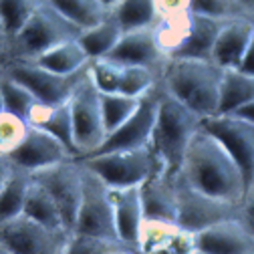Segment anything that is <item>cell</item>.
I'll return each instance as SVG.
<instances>
[{
  "label": "cell",
  "mask_w": 254,
  "mask_h": 254,
  "mask_svg": "<svg viewBox=\"0 0 254 254\" xmlns=\"http://www.w3.org/2000/svg\"><path fill=\"white\" fill-rule=\"evenodd\" d=\"M176 178L204 194L234 204H242L246 196V180L234 157L202 127L190 141L182 170Z\"/></svg>",
  "instance_id": "1"
},
{
  "label": "cell",
  "mask_w": 254,
  "mask_h": 254,
  "mask_svg": "<svg viewBox=\"0 0 254 254\" xmlns=\"http://www.w3.org/2000/svg\"><path fill=\"white\" fill-rule=\"evenodd\" d=\"M157 97H160V107H157L149 149L155 157L157 170L176 178L182 170L190 141L202 127V117L178 101L160 83H157Z\"/></svg>",
  "instance_id": "2"
},
{
  "label": "cell",
  "mask_w": 254,
  "mask_h": 254,
  "mask_svg": "<svg viewBox=\"0 0 254 254\" xmlns=\"http://www.w3.org/2000/svg\"><path fill=\"white\" fill-rule=\"evenodd\" d=\"M160 85L202 119L218 113L222 69L214 61L170 57L162 69Z\"/></svg>",
  "instance_id": "3"
},
{
  "label": "cell",
  "mask_w": 254,
  "mask_h": 254,
  "mask_svg": "<svg viewBox=\"0 0 254 254\" xmlns=\"http://www.w3.org/2000/svg\"><path fill=\"white\" fill-rule=\"evenodd\" d=\"M81 35V28L73 24L65 14H61L49 0L37 6V10L30 14L24 26L8 41L4 61L8 59H37L41 53L77 39Z\"/></svg>",
  "instance_id": "4"
},
{
  "label": "cell",
  "mask_w": 254,
  "mask_h": 254,
  "mask_svg": "<svg viewBox=\"0 0 254 254\" xmlns=\"http://www.w3.org/2000/svg\"><path fill=\"white\" fill-rule=\"evenodd\" d=\"M71 230L53 228L20 212L0 220V240L10 254H65Z\"/></svg>",
  "instance_id": "5"
},
{
  "label": "cell",
  "mask_w": 254,
  "mask_h": 254,
  "mask_svg": "<svg viewBox=\"0 0 254 254\" xmlns=\"http://www.w3.org/2000/svg\"><path fill=\"white\" fill-rule=\"evenodd\" d=\"M81 162L97 174L109 188H127V186H141L155 170V157L149 149H117L105 153H93L81 157Z\"/></svg>",
  "instance_id": "6"
},
{
  "label": "cell",
  "mask_w": 254,
  "mask_h": 254,
  "mask_svg": "<svg viewBox=\"0 0 254 254\" xmlns=\"http://www.w3.org/2000/svg\"><path fill=\"white\" fill-rule=\"evenodd\" d=\"M91 65V63H89ZM73 127H75V143L79 149V160L97 151V147L107 137L103 115H101V91L95 85L89 69L81 77L69 99Z\"/></svg>",
  "instance_id": "7"
},
{
  "label": "cell",
  "mask_w": 254,
  "mask_h": 254,
  "mask_svg": "<svg viewBox=\"0 0 254 254\" xmlns=\"http://www.w3.org/2000/svg\"><path fill=\"white\" fill-rule=\"evenodd\" d=\"M176 188H178V218H176V222L188 232L196 234L208 226L218 224L222 220L240 216V204L204 194L200 190L184 184L180 178H176Z\"/></svg>",
  "instance_id": "8"
},
{
  "label": "cell",
  "mask_w": 254,
  "mask_h": 254,
  "mask_svg": "<svg viewBox=\"0 0 254 254\" xmlns=\"http://www.w3.org/2000/svg\"><path fill=\"white\" fill-rule=\"evenodd\" d=\"M4 69L10 77L20 81L33 91L37 97L47 105H63L71 99L75 87L79 85L81 77L85 75L83 69L73 75H61L55 71H49L41 67L39 63L28 61V59H8L4 61Z\"/></svg>",
  "instance_id": "9"
},
{
  "label": "cell",
  "mask_w": 254,
  "mask_h": 254,
  "mask_svg": "<svg viewBox=\"0 0 254 254\" xmlns=\"http://www.w3.org/2000/svg\"><path fill=\"white\" fill-rule=\"evenodd\" d=\"M81 162V160H79ZM83 164V162H81ZM77 232H89L109 238H119L115 230V216L109 186L83 164V196L77 212Z\"/></svg>",
  "instance_id": "10"
},
{
  "label": "cell",
  "mask_w": 254,
  "mask_h": 254,
  "mask_svg": "<svg viewBox=\"0 0 254 254\" xmlns=\"http://www.w3.org/2000/svg\"><path fill=\"white\" fill-rule=\"evenodd\" d=\"M202 129L214 135L244 174L246 190L254 182V123L232 113H216L202 119Z\"/></svg>",
  "instance_id": "11"
},
{
  "label": "cell",
  "mask_w": 254,
  "mask_h": 254,
  "mask_svg": "<svg viewBox=\"0 0 254 254\" xmlns=\"http://www.w3.org/2000/svg\"><path fill=\"white\" fill-rule=\"evenodd\" d=\"M33 176L51 192L67 228L73 230L83 196V164L77 157H73V160H65L39 172H33Z\"/></svg>",
  "instance_id": "12"
},
{
  "label": "cell",
  "mask_w": 254,
  "mask_h": 254,
  "mask_svg": "<svg viewBox=\"0 0 254 254\" xmlns=\"http://www.w3.org/2000/svg\"><path fill=\"white\" fill-rule=\"evenodd\" d=\"M157 107H160V97H157V85H155L153 91H149L147 95L141 97V103L135 109V113L123 125H119L115 131H111L103 139V143L97 147V151H93V153H105V151H117V149H137V147L149 145L155 117H157Z\"/></svg>",
  "instance_id": "13"
},
{
  "label": "cell",
  "mask_w": 254,
  "mask_h": 254,
  "mask_svg": "<svg viewBox=\"0 0 254 254\" xmlns=\"http://www.w3.org/2000/svg\"><path fill=\"white\" fill-rule=\"evenodd\" d=\"M111 61L119 63V65H141L157 73V77L162 75V69L166 65V61L170 59L160 43H157L153 28L149 26H139V28H129L123 30L121 39L113 47V51L107 55Z\"/></svg>",
  "instance_id": "14"
},
{
  "label": "cell",
  "mask_w": 254,
  "mask_h": 254,
  "mask_svg": "<svg viewBox=\"0 0 254 254\" xmlns=\"http://www.w3.org/2000/svg\"><path fill=\"white\" fill-rule=\"evenodd\" d=\"M14 166H20L28 172H39L43 168L55 166L59 162L65 160H73L71 149L63 143L61 139H57L53 133H49L43 127L30 125L28 133L24 137V141L8 155ZM79 160V157H77Z\"/></svg>",
  "instance_id": "15"
},
{
  "label": "cell",
  "mask_w": 254,
  "mask_h": 254,
  "mask_svg": "<svg viewBox=\"0 0 254 254\" xmlns=\"http://www.w3.org/2000/svg\"><path fill=\"white\" fill-rule=\"evenodd\" d=\"M139 254H196V234L182 228L178 222L143 218L139 238Z\"/></svg>",
  "instance_id": "16"
},
{
  "label": "cell",
  "mask_w": 254,
  "mask_h": 254,
  "mask_svg": "<svg viewBox=\"0 0 254 254\" xmlns=\"http://www.w3.org/2000/svg\"><path fill=\"white\" fill-rule=\"evenodd\" d=\"M196 254H254V234L242 218H228L196 232Z\"/></svg>",
  "instance_id": "17"
},
{
  "label": "cell",
  "mask_w": 254,
  "mask_h": 254,
  "mask_svg": "<svg viewBox=\"0 0 254 254\" xmlns=\"http://www.w3.org/2000/svg\"><path fill=\"white\" fill-rule=\"evenodd\" d=\"M254 35V16L242 14L222 24L212 49V61L220 69H238Z\"/></svg>",
  "instance_id": "18"
},
{
  "label": "cell",
  "mask_w": 254,
  "mask_h": 254,
  "mask_svg": "<svg viewBox=\"0 0 254 254\" xmlns=\"http://www.w3.org/2000/svg\"><path fill=\"white\" fill-rule=\"evenodd\" d=\"M113 216H115V230L119 240L129 244L137 250L139 228L143 222V202H141V188L127 186V188H109ZM139 254V252H137Z\"/></svg>",
  "instance_id": "19"
},
{
  "label": "cell",
  "mask_w": 254,
  "mask_h": 254,
  "mask_svg": "<svg viewBox=\"0 0 254 254\" xmlns=\"http://www.w3.org/2000/svg\"><path fill=\"white\" fill-rule=\"evenodd\" d=\"M139 188H141V202H143L145 218L176 222V218H178L176 178L166 176L160 170H155Z\"/></svg>",
  "instance_id": "20"
},
{
  "label": "cell",
  "mask_w": 254,
  "mask_h": 254,
  "mask_svg": "<svg viewBox=\"0 0 254 254\" xmlns=\"http://www.w3.org/2000/svg\"><path fill=\"white\" fill-rule=\"evenodd\" d=\"M224 20L198 14L192 10V26L182 47L172 57H186V59H208L212 61V49L216 43V37L220 33Z\"/></svg>",
  "instance_id": "21"
},
{
  "label": "cell",
  "mask_w": 254,
  "mask_h": 254,
  "mask_svg": "<svg viewBox=\"0 0 254 254\" xmlns=\"http://www.w3.org/2000/svg\"><path fill=\"white\" fill-rule=\"evenodd\" d=\"M30 61L39 63L41 67H45L49 71H55L61 75H73V73H79L89 67L91 57L87 55V51L83 49V45L79 43V37H77V39L65 41V43L41 53L37 59H30Z\"/></svg>",
  "instance_id": "22"
},
{
  "label": "cell",
  "mask_w": 254,
  "mask_h": 254,
  "mask_svg": "<svg viewBox=\"0 0 254 254\" xmlns=\"http://www.w3.org/2000/svg\"><path fill=\"white\" fill-rule=\"evenodd\" d=\"M254 99V75L240 69H222L218 113H232Z\"/></svg>",
  "instance_id": "23"
},
{
  "label": "cell",
  "mask_w": 254,
  "mask_h": 254,
  "mask_svg": "<svg viewBox=\"0 0 254 254\" xmlns=\"http://www.w3.org/2000/svg\"><path fill=\"white\" fill-rule=\"evenodd\" d=\"M121 35H123V28H121L119 20L109 10V14L103 20L81 30L79 43L83 45V49L87 51V55L93 61L99 57H107L113 51V47L117 45V41L121 39Z\"/></svg>",
  "instance_id": "24"
},
{
  "label": "cell",
  "mask_w": 254,
  "mask_h": 254,
  "mask_svg": "<svg viewBox=\"0 0 254 254\" xmlns=\"http://www.w3.org/2000/svg\"><path fill=\"white\" fill-rule=\"evenodd\" d=\"M30 186H33V172L12 164L8 178L0 186V220L12 218L24 210Z\"/></svg>",
  "instance_id": "25"
},
{
  "label": "cell",
  "mask_w": 254,
  "mask_h": 254,
  "mask_svg": "<svg viewBox=\"0 0 254 254\" xmlns=\"http://www.w3.org/2000/svg\"><path fill=\"white\" fill-rule=\"evenodd\" d=\"M22 212L28 214L30 218L43 222V224H47V226L69 230L67 224H65V220H63V214H61L55 198L51 196V192L39 180H35V176H33V186H30V190H28V196H26Z\"/></svg>",
  "instance_id": "26"
},
{
  "label": "cell",
  "mask_w": 254,
  "mask_h": 254,
  "mask_svg": "<svg viewBox=\"0 0 254 254\" xmlns=\"http://www.w3.org/2000/svg\"><path fill=\"white\" fill-rule=\"evenodd\" d=\"M0 99H2V107L6 111L22 117L26 123L33 117L35 109L43 103L26 85H22L14 77H10L6 73V69H4V77L0 79Z\"/></svg>",
  "instance_id": "27"
},
{
  "label": "cell",
  "mask_w": 254,
  "mask_h": 254,
  "mask_svg": "<svg viewBox=\"0 0 254 254\" xmlns=\"http://www.w3.org/2000/svg\"><path fill=\"white\" fill-rule=\"evenodd\" d=\"M190 26H192V10L184 12V14L157 16L151 22L153 35L168 57H172L182 47V43L186 41V37L190 33Z\"/></svg>",
  "instance_id": "28"
},
{
  "label": "cell",
  "mask_w": 254,
  "mask_h": 254,
  "mask_svg": "<svg viewBox=\"0 0 254 254\" xmlns=\"http://www.w3.org/2000/svg\"><path fill=\"white\" fill-rule=\"evenodd\" d=\"M65 254H137V250L119 238L73 230Z\"/></svg>",
  "instance_id": "29"
},
{
  "label": "cell",
  "mask_w": 254,
  "mask_h": 254,
  "mask_svg": "<svg viewBox=\"0 0 254 254\" xmlns=\"http://www.w3.org/2000/svg\"><path fill=\"white\" fill-rule=\"evenodd\" d=\"M49 2L81 30L97 24L109 14L101 0H49Z\"/></svg>",
  "instance_id": "30"
},
{
  "label": "cell",
  "mask_w": 254,
  "mask_h": 254,
  "mask_svg": "<svg viewBox=\"0 0 254 254\" xmlns=\"http://www.w3.org/2000/svg\"><path fill=\"white\" fill-rule=\"evenodd\" d=\"M141 97H129L123 93H101V115L107 135L129 119L139 107Z\"/></svg>",
  "instance_id": "31"
},
{
  "label": "cell",
  "mask_w": 254,
  "mask_h": 254,
  "mask_svg": "<svg viewBox=\"0 0 254 254\" xmlns=\"http://www.w3.org/2000/svg\"><path fill=\"white\" fill-rule=\"evenodd\" d=\"M111 14L119 20L123 30H129L149 26L155 20V6L153 0H117Z\"/></svg>",
  "instance_id": "32"
},
{
  "label": "cell",
  "mask_w": 254,
  "mask_h": 254,
  "mask_svg": "<svg viewBox=\"0 0 254 254\" xmlns=\"http://www.w3.org/2000/svg\"><path fill=\"white\" fill-rule=\"evenodd\" d=\"M37 127H43L49 133H53L57 139H61L65 143L71 153L75 157H79V149H77V143H75V127H73V115H71V107H69V101L63 103V105H55L51 109V113L47 115V119L37 125Z\"/></svg>",
  "instance_id": "33"
},
{
  "label": "cell",
  "mask_w": 254,
  "mask_h": 254,
  "mask_svg": "<svg viewBox=\"0 0 254 254\" xmlns=\"http://www.w3.org/2000/svg\"><path fill=\"white\" fill-rule=\"evenodd\" d=\"M157 83H160V77L151 69L141 67V65H123L121 83H119L117 93L129 95V97H143V95L155 89Z\"/></svg>",
  "instance_id": "34"
},
{
  "label": "cell",
  "mask_w": 254,
  "mask_h": 254,
  "mask_svg": "<svg viewBox=\"0 0 254 254\" xmlns=\"http://www.w3.org/2000/svg\"><path fill=\"white\" fill-rule=\"evenodd\" d=\"M43 0H0V22L8 41L24 26V22L37 10Z\"/></svg>",
  "instance_id": "35"
},
{
  "label": "cell",
  "mask_w": 254,
  "mask_h": 254,
  "mask_svg": "<svg viewBox=\"0 0 254 254\" xmlns=\"http://www.w3.org/2000/svg\"><path fill=\"white\" fill-rule=\"evenodd\" d=\"M28 127L30 125L22 117L6 109H0V153L10 155L24 141Z\"/></svg>",
  "instance_id": "36"
},
{
  "label": "cell",
  "mask_w": 254,
  "mask_h": 254,
  "mask_svg": "<svg viewBox=\"0 0 254 254\" xmlns=\"http://www.w3.org/2000/svg\"><path fill=\"white\" fill-rule=\"evenodd\" d=\"M121 71H123V65L111 61L109 57L93 59L89 65V73L101 93H117L119 91Z\"/></svg>",
  "instance_id": "37"
},
{
  "label": "cell",
  "mask_w": 254,
  "mask_h": 254,
  "mask_svg": "<svg viewBox=\"0 0 254 254\" xmlns=\"http://www.w3.org/2000/svg\"><path fill=\"white\" fill-rule=\"evenodd\" d=\"M192 10L222 20L246 14L240 0H192Z\"/></svg>",
  "instance_id": "38"
},
{
  "label": "cell",
  "mask_w": 254,
  "mask_h": 254,
  "mask_svg": "<svg viewBox=\"0 0 254 254\" xmlns=\"http://www.w3.org/2000/svg\"><path fill=\"white\" fill-rule=\"evenodd\" d=\"M153 6H155V18L172 16L192 10V0H153Z\"/></svg>",
  "instance_id": "39"
},
{
  "label": "cell",
  "mask_w": 254,
  "mask_h": 254,
  "mask_svg": "<svg viewBox=\"0 0 254 254\" xmlns=\"http://www.w3.org/2000/svg\"><path fill=\"white\" fill-rule=\"evenodd\" d=\"M240 218L254 234V182L248 186L246 196H244V200L240 204Z\"/></svg>",
  "instance_id": "40"
},
{
  "label": "cell",
  "mask_w": 254,
  "mask_h": 254,
  "mask_svg": "<svg viewBox=\"0 0 254 254\" xmlns=\"http://www.w3.org/2000/svg\"><path fill=\"white\" fill-rule=\"evenodd\" d=\"M238 69L244 71V73L254 75V35H252V39H250V45H248V49H246V53H244V59H242V63H240Z\"/></svg>",
  "instance_id": "41"
},
{
  "label": "cell",
  "mask_w": 254,
  "mask_h": 254,
  "mask_svg": "<svg viewBox=\"0 0 254 254\" xmlns=\"http://www.w3.org/2000/svg\"><path fill=\"white\" fill-rule=\"evenodd\" d=\"M232 115H236V117H240V119H246V121L254 123V99L248 101V103H244V105H240L236 111H232Z\"/></svg>",
  "instance_id": "42"
},
{
  "label": "cell",
  "mask_w": 254,
  "mask_h": 254,
  "mask_svg": "<svg viewBox=\"0 0 254 254\" xmlns=\"http://www.w3.org/2000/svg\"><path fill=\"white\" fill-rule=\"evenodd\" d=\"M10 170H12V160L6 153H0V186H2L4 180L8 178Z\"/></svg>",
  "instance_id": "43"
},
{
  "label": "cell",
  "mask_w": 254,
  "mask_h": 254,
  "mask_svg": "<svg viewBox=\"0 0 254 254\" xmlns=\"http://www.w3.org/2000/svg\"><path fill=\"white\" fill-rule=\"evenodd\" d=\"M6 47H8V37H6V33H4L2 22H0V51H2L4 55H6Z\"/></svg>",
  "instance_id": "44"
},
{
  "label": "cell",
  "mask_w": 254,
  "mask_h": 254,
  "mask_svg": "<svg viewBox=\"0 0 254 254\" xmlns=\"http://www.w3.org/2000/svg\"><path fill=\"white\" fill-rule=\"evenodd\" d=\"M242 2V8L248 16H254V0H240Z\"/></svg>",
  "instance_id": "45"
},
{
  "label": "cell",
  "mask_w": 254,
  "mask_h": 254,
  "mask_svg": "<svg viewBox=\"0 0 254 254\" xmlns=\"http://www.w3.org/2000/svg\"><path fill=\"white\" fill-rule=\"evenodd\" d=\"M101 2H103V6H105L107 10H111V8L117 4V0H101Z\"/></svg>",
  "instance_id": "46"
},
{
  "label": "cell",
  "mask_w": 254,
  "mask_h": 254,
  "mask_svg": "<svg viewBox=\"0 0 254 254\" xmlns=\"http://www.w3.org/2000/svg\"><path fill=\"white\" fill-rule=\"evenodd\" d=\"M4 77V61H0V79Z\"/></svg>",
  "instance_id": "47"
},
{
  "label": "cell",
  "mask_w": 254,
  "mask_h": 254,
  "mask_svg": "<svg viewBox=\"0 0 254 254\" xmlns=\"http://www.w3.org/2000/svg\"><path fill=\"white\" fill-rule=\"evenodd\" d=\"M0 61H4V53L2 51H0Z\"/></svg>",
  "instance_id": "48"
},
{
  "label": "cell",
  "mask_w": 254,
  "mask_h": 254,
  "mask_svg": "<svg viewBox=\"0 0 254 254\" xmlns=\"http://www.w3.org/2000/svg\"><path fill=\"white\" fill-rule=\"evenodd\" d=\"M0 109H4V107H2V99H0Z\"/></svg>",
  "instance_id": "49"
}]
</instances>
